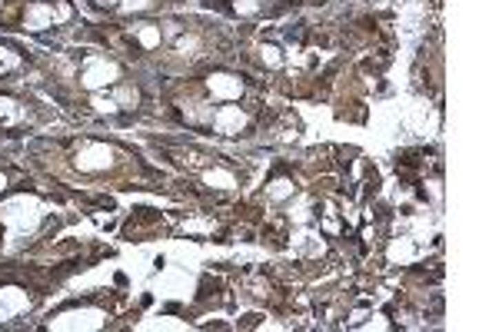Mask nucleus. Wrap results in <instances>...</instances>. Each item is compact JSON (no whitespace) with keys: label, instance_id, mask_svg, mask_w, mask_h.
<instances>
[{"label":"nucleus","instance_id":"nucleus-18","mask_svg":"<svg viewBox=\"0 0 499 332\" xmlns=\"http://www.w3.org/2000/svg\"><path fill=\"white\" fill-rule=\"evenodd\" d=\"M3 186H7V176H3V173H0V189H3Z\"/></svg>","mask_w":499,"mask_h":332},{"label":"nucleus","instance_id":"nucleus-10","mask_svg":"<svg viewBox=\"0 0 499 332\" xmlns=\"http://www.w3.org/2000/svg\"><path fill=\"white\" fill-rule=\"evenodd\" d=\"M260 60H263V67H269V70H280V67H283V50H280L276 43H263V47H260Z\"/></svg>","mask_w":499,"mask_h":332},{"label":"nucleus","instance_id":"nucleus-5","mask_svg":"<svg viewBox=\"0 0 499 332\" xmlns=\"http://www.w3.org/2000/svg\"><path fill=\"white\" fill-rule=\"evenodd\" d=\"M54 7L50 3H43V0H34V3H27V10H23V27L27 30H47V27H54Z\"/></svg>","mask_w":499,"mask_h":332},{"label":"nucleus","instance_id":"nucleus-1","mask_svg":"<svg viewBox=\"0 0 499 332\" xmlns=\"http://www.w3.org/2000/svg\"><path fill=\"white\" fill-rule=\"evenodd\" d=\"M120 80V67H116L114 60H107V56H96V60H90V67L80 74V87L83 90H103L107 83H116Z\"/></svg>","mask_w":499,"mask_h":332},{"label":"nucleus","instance_id":"nucleus-15","mask_svg":"<svg viewBox=\"0 0 499 332\" xmlns=\"http://www.w3.org/2000/svg\"><path fill=\"white\" fill-rule=\"evenodd\" d=\"M20 63V56L14 50H7V47H0V74H7V70H14Z\"/></svg>","mask_w":499,"mask_h":332},{"label":"nucleus","instance_id":"nucleus-7","mask_svg":"<svg viewBox=\"0 0 499 332\" xmlns=\"http://www.w3.org/2000/svg\"><path fill=\"white\" fill-rule=\"evenodd\" d=\"M267 196L273 200V203H287V200L296 196V183H293L289 176H276V180L267 186Z\"/></svg>","mask_w":499,"mask_h":332},{"label":"nucleus","instance_id":"nucleus-11","mask_svg":"<svg viewBox=\"0 0 499 332\" xmlns=\"http://www.w3.org/2000/svg\"><path fill=\"white\" fill-rule=\"evenodd\" d=\"M200 47H203V43H200V37H196V34L176 37V50H180L183 56H196V54H200Z\"/></svg>","mask_w":499,"mask_h":332},{"label":"nucleus","instance_id":"nucleus-13","mask_svg":"<svg viewBox=\"0 0 499 332\" xmlns=\"http://www.w3.org/2000/svg\"><path fill=\"white\" fill-rule=\"evenodd\" d=\"M233 7H236L240 17H253V14L263 10V0H233Z\"/></svg>","mask_w":499,"mask_h":332},{"label":"nucleus","instance_id":"nucleus-8","mask_svg":"<svg viewBox=\"0 0 499 332\" xmlns=\"http://www.w3.org/2000/svg\"><path fill=\"white\" fill-rule=\"evenodd\" d=\"M203 183H207V186H216V189H233V186H236V176H233L230 169L210 166V169H203Z\"/></svg>","mask_w":499,"mask_h":332},{"label":"nucleus","instance_id":"nucleus-3","mask_svg":"<svg viewBox=\"0 0 499 332\" xmlns=\"http://www.w3.org/2000/svg\"><path fill=\"white\" fill-rule=\"evenodd\" d=\"M207 90H210L213 100L230 103V100H240V96H243V80L233 74H210L207 76Z\"/></svg>","mask_w":499,"mask_h":332},{"label":"nucleus","instance_id":"nucleus-2","mask_svg":"<svg viewBox=\"0 0 499 332\" xmlns=\"http://www.w3.org/2000/svg\"><path fill=\"white\" fill-rule=\"evenodd\" d=\"M110 163H114V149L107 147V143H83L77 153V166L83 173H100Z\"/></svg>","mask_w":499,"mask_h":332},{"label":"nucleus","instance_id":"nucleus-16","mask_svg":"<svg viewBox=\"0 0 499 332\" xmlns=\"http://www.w3.org/2000/svg\"><path fill=\"white\" fill-rule=\"evenodd\" d=\"M17 116V103L10 96H0V120H14Z\"/></svg>","mask_w":499,"mask_h":332},{"label":"nucleus","instance_id":"nucleus-9","mask_svg":"<svg viewBox=\"0 0 499 332\" xmlns=\"http://www.w3.org/2000/svg\"><path fill=\"white\" fill-rule=\"evenodd\" d=\"M114 100H116V107H136L140 103V90L130 87V83H116Z\"/></svg>","mask_w":499,"mask_h":332},{"label":"nucleus","instance_id":"nucleus-17","mask_svg":"<svg viewBox=\"0 0 499 332\" xmlns=\"http://www.w3.org/2000/svg\"><path fill=\"white\" fill-rule=\"evenodd\" d=\"M96 3H100V7H116L120 0H96Z\"/></svg>","mask_w":499,"mask_h":332},{"label":"nucleus","instance_id":"nucleus-19","mask_svg":"<svg viewBox=\"0 0 499 332\" xmlns=\"http://www.w3.org/2000/svg\"><path fill=\"white\" fill-rule=\"evenodd\" d=\"M313 3H320V0H313Z\"/></svg>","mask_w":499,"mask_h":332},{"label":"nucleus","instance_id":"nucleus-6","mask_svg":"<svg viewBox=\"0 0 499 332\" xmlns=\"http://www.w3.org/2000/svg\"><path fill=\"white\" fill-rule=\"evenodd\" d=\"M134 34H136V43H140L143 50H156V47L163 43V30H160V23H136Z\"/></svg>","mask_w":499,"mask_h":332},{"label":"nucleus","instance_id":"nucleus-20","mask_svg":"<svg viewBox=\"0 0 499 332\" xmlns=\"http://www.w3.org/2000/svg\"><path fill=\"white\" fill-rule=\"evenodd\" d=\"M0 7H3V0H0Z\"/></svg>","mask_w":499,"mask_h":332},{"label":"nucleus","instance_id":"nucleus-14","mask_svg":"<svg viewBox=\"0 0 499 332\" xmlns=\"http://www.w3.org/2000/svg\"><path fill=\"white\" fill-rule=\"evenodd\" d=\"M94 110H96V113H116L120 107H116L114 96H103V93L96 90V93H94Z\"/></svg>","mask_w":499,"mask_h":332},{"label":"nucleus","instance_id":"nucleus-12","mask_svg":"<svg viewBox=\"0 0 499 332\" xmlns=\"http://www.w3.org/2000/svg\"><path fill=\"white\" fill-rule=\"evenodd\" d=\"M116 7H120V14H143L154 7V0H120Z\"/></svg>","mask_w":499,"mask_h":332},{"label":"nucleus","instance_id":"nucleus-4","mask_svg":"<svg viewBox=\"0 0 499 332\" xmlns=\"http://www.w3.org/2000/svg\"><path fill=\"white\" fill-rule=\"evenodd\" d=\"M210 127L216 133H223V136H236V133H243L247 127V113L240 110V107H220V110L213 113Z\"/></svg>","mask_w":499,"mask_h":332}]
</instances>
